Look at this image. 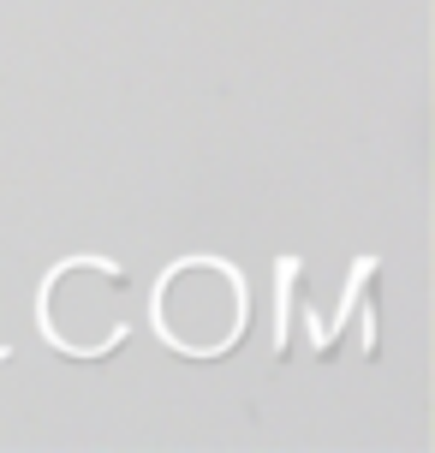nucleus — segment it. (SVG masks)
I'll return each instance as SVG.
<instances>
[]
</instances>
